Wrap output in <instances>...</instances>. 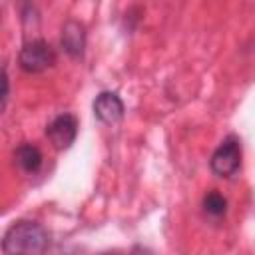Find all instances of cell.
Here are the masks:
<instances>
[{
	"instance_id": "6da1fadb",
	"label": "cell",
	"mask_w": 255,
	"mask_h": 255,
	"mask_svg": "<svg viewBox=\"0 0 255 255\" xmlns=\"http://www.w3.org/2000/svg\"><path fill=\"white\" fill-rule=\"evenodd\" d=\"M48 231L36 221H16L2 237L4 255H44L48 249Z\"/></svg>"
},
{
	"instance_id": "7a4b0ae2",
	"label": "cell",
	"mask_w": 255,
	"mask_h": 255,
	"mask_svg": "<svg viewBox=\"0 0 255 255\" xmlns=\"http://www.w3.org/2000/svg\"><path fill=\"white\" fill-rule=\"evenodd\" d=\"M18 62H20V68L24 72L40 74V72H44L56 64V52L46 40L36 38V40H30L22 46Z\"/></svg>"
},
{
	"instance_id": "3957f363",
	"label": "cell",
	"mask_w": 255,
	"mask_h": 255,
	"mask_svg": "<svg viewBox=\"0 0 255 255\" xmlns=\"http://www.w3.org/2000/svg\"><path fill=\"white\" fill-rule=\"evenodd\" d=\"M211 171L219 177H231L241 167V139L237 135H227L209 159Z\"/></svg>"
},
{
	"instance_id": "277c9868",
	"label": "cell",
	"mask_w": 255,
	"mask_h": 255,
	"mask_svg": "<svg viewBox=\"0 0 255 255\" xmlns=\"http://www.w3.org/2000/svg\"><path fill=\"white\" fill-rule=\"evenodd\" d=\"M46 135L52 141V145L56 149H68L78 135V120L74 114H60L56 116L48 128H46Z\"/></svg>"
},
{
	"instance_id": "5b68a950",
	"label": "cell",
	"mask_w": 255,
	"mask_h": 255,
	"mask_svg": "<svg viewBox=\"0 0 255 255\" xmlns=\"http://www.w3.org/2000/svg\"><path fill=\"white\" fill-rule=\"evenodd\" d=\"M94 116L102 124H118L124 118V102L116 92H102L94 100Z\"/></svg>"
},
{
	"instance_id": "8992f818",
	"label": "cell",
	"mask_w": 255,
	"mask_h": 255,
	"mask_svg": "<svg viewBox=\"0 0 255 255\" xmlns=\"http://www.w3.org/2000/svg\"><path fill=\"white\" fill-rule=\"evenodd\" d=\"M62 48L70 58H82L86 48V32L84 24L76 20H68L62 28Z\"/></svg>"
},
{
	"instance_id": "52a82bcc",
	"label": "cell",
	"mask_w": 255,
	"mask_h": 255,
	"mask_svg": "<svg viewBox=\"0 0 255 255\" xmlns=\"http://www.w3.org/2000/svg\"><path fill=\"white\" fill-rule=\"evenodd\" d=\"M42 151L34 145V143H22V145H18L16 147V151H14V161H16V165L22 169V171H26V173H34V171H38L40 169V165H42Z\"/></svg>"
},
{
	"instance_id": "ba28073f",
	"label": "cell",
	"mask_w": 255,
	"mask_h": 255,
	"mask_svg": "<svg viewBox=\"0 0 255 255\" xmlns=\"http://www.w3.org/2000/svg\"><path fill=\"white\" fill-rule=\"evenodd\" d=\"M203 211L211 217H221L227 211V199L219 191H207L203 195Z\"/></svg>"
},
{
	"instance_id": "9c48e42d",
	"label": "cell",
	"mask_w": 255,
	"mask_h": 255,
	"mask_svg": "<svg viewBox=\"0 0 255 255\" xmlns=\"http://www.w3.org/2000/svg\"><path fill=\"white\" fill-rule=\"evenodd\" d=\"M8 96H10V80L4 68H0V114L4 112L6 104H8Z\"/></svg>"
},
{
	"instance_id": "30bf717a",
	"label": "cell",
	"mask_w": 255,
	"mask_h": 255,
	"mask_svg": "<svg viewBox=\"0 0 255 255\" xmlns=\"http://www.w3.org/2000/svg\"><path fill=\"white\" fill-rule=\"evenodd\" d=\"M131 255H151V253H149V251H145V249H141V247H135Z\"/></svg>"
}]
</instances>
